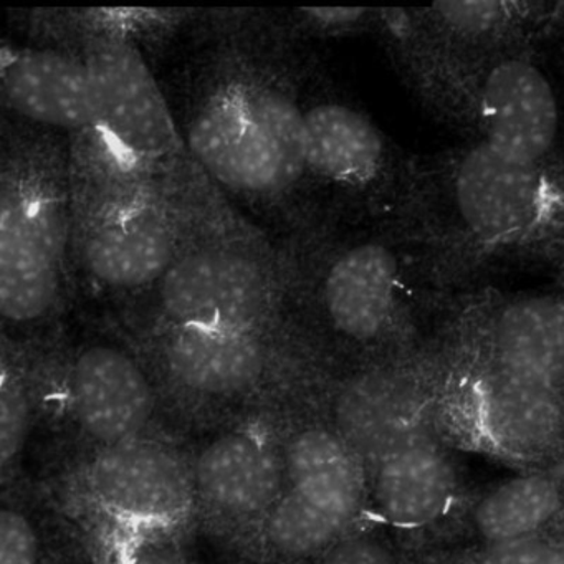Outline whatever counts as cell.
Masks as SVG:
<instances>
[{"label":"cell","mask_w":564,"mask_h":564,"mask_svg":"<svg viewBox=\"0 0 564 564\" xmlns=\"http://www.w3.org/2000/svg\"><path fill=\"white\" fill-rule=\"evenodd\" d=\"M170 104L191 160L237 207L299 239L319 229L305 173L303 41L252 9L204 15Z\"/></svg>","instance_id":"cell-1"},{"label":"cell","mask_w":564,"mask_h":564,"mask_svg":"<svg viewBox=\"0 0 564 564\" xmlns=\"http://www.w3.org/2000/svg\"><path fill=\"white\" fill-rule=\"evenodd\" d=\"M293 289L289 246L240 213L203 173L180 252L156 285L115 323L299 332Z\"/></svg>","instance_id":"cell-2"},{"label":"cell","mask_w":564,"mask_h":564,"mask_svg":"<svg viewBox=\"0 0 564 564\" xmlns=\"http://www.w3.org/2000/svg\"><path fill=\"white\" fill-rule=\"evenodd\" d=\"M75 275L120 306L143 299L166 272L189 227L203 171L120 160L95 131L70 138Z\"/></svg>","instance_id":"cell-3"},{"label":"cell","mask_w":564,"mask_h":564,"mask_svg":"<svg viewBox=\"0 0 564 564\" xmlns=\"http://www.w3.org/2000/svg\"><path fill=\"white\" fill-rule=\"evenodd\" d=\"M394 209L395 227L434 253L432 265L538 250L564 224V173L468 141L408 173Z\"/></svg>","instance_id":"cell-4"},{"label":"cell","mask_w":564,"mask_h":564,"mask_svg":"<svg viewBox=\"0 0 564 564\" xmlns=\"http://www.w3.org/2000/svg\"><path fill=\"white\" fill-rule=\"evenodd\" d=\"M74 265L70 138L12 118L0 124L2 332L61 329Z\"/></svg>","instance_id":"cell-5"},{"label":"cell","mask_w":564,"mask_h":564,"mask_svg":"<svg viewBox=\"0 0 564 564\" xmlns=\"http://www.w3.org/2000/svg\"><path fill=\"white\" fill-rule=\"evenodd\" d=\"M177 419L200 427L272 408L310 388L326 359L299 332L127 326Z\"/></svg>","instance_id":"cell-6"},{"label":"cell","mask_w":564,"mask_h":564,"mask_svg":"<svg viewBox=\"0 0 564 564\" xmlns=\"http://www.w3.org/2000/svg\"><path fill=\"white\" fill-rule=\"evenodd\" d=\"M285 243L295 267L293 322L326 361L336 351L375 355L404 336L414 242L398 227L329 226Z\"/></svg>","instance_id":"cell-7"},{"label":"cell","mask_w":564,"mask_h":564,"mask_svg":"<svg viewBox=\"0 0 564 564\" xmlns=\"http://www.w3.org/2000/svg\"><path fill=\"white\" fill-rule=\"evenodd\" d=\"M405 70L435 113L507 156L561 170V107L524 44L448 47L404 42Z\"/></svg>","instance_id":"cell-8"},{"label":"cell","mask_w":564,"mask_h":564,"mask_svg":"<svg viewBox=\"0 0 564 564\" xmlns=\"http://www.w3.org/2000/svg\"><path fill=\"white\" fill-rule=\"evenodd\" d=\"M52 44L74 48L90 75L95 133L120 160L170 171L189 160L170 98L138 47L137 14L77 11L41 14Z\"/></svg>","instance_id":"cell-9"},{"label":"cell","mask_w":564,"mask_h":564,"mask_svg":"<svg viewBox=\"0 0 564 564\" xmlns=\"http://www.w3.org/2000/svg\"><path fill=\"white\" fill-rule=\"evenodd\" d=\"M45 412H51L77 444L68 464L120 442L173 435L166 431V422L174 412L153 372L115 326L113 332L74 343L62 332Z\"/></svg>","instance_id":"cell-10"},{"label":"cell","mask_w":564,"mask_h":564,"mask_svg":"<svg viewBox=\"0 0 564 564\" xmlns=\"http://www.w3.org/2000/svg\"><path fill=\"white\" fill-rule=\"evenodd\" d=\"M48 494L65 513L123 530L187 536L196 524L189 448L151 435L65 465Z\"/></svg>","instance_id":"cell-11"},{"label":"cell","mask_w":564,"mask_h":564,"mask_svg":"<svg viewBox=\"0 0 564 564\" xmlns=\"http://www.w3.org/2000/svg\"><path fill=\"white\" fill-rule=\"evenodd\" d=\"M279 404L204 427L206 435L187 447L196 524L240 557L285 491Z\"/></svg>","instance_id":"cell-12"},{"label":"cell","mask_w":564,"mask_h":564,"mask_svg":"<svg viewBox=\"0 0 564 564\" xmlns=\"http://www.w3.org/2000/svg\"><path fill=\"white\" fill-rule=\"evenodd\" d=\"M303 147L319 229L339 226L351 213L394 207L408 173L386 134L355 105L310 87Z\"/></svg>","instance_id":"cell-13"},{"label":"cell","mask_w":564,"mask_h":564,"mask_svg":"<svg viewBox=\"0 0 564 564\" xmlns=\"http://www.w3.org/2000/svg\"><path fill=\"white\" fill-rule=\"evenodd\" d=\"M308 389L275 408L285 490L349 534L356 530L368 500V470L315 408Z\"/></svg>","instance_id":"cell-14"},{"label":"cell","mask_w":564,"mask_h":564,"mask_svg":"<svg viewBox=\"0 0 564 564\" xmlns=\"http://www.w3.org/2000/svg\"><path fill=\"white\" fill-rule=\"evenodd\" d=\"M308 395L368 471L417 432L411 375L395 361L371 358L343 376L326 362Z\"/></svg>","instance_id":"cell-15"},{"label":"cell","mask_w":564,"mask_h":564,"mask_svg":"<svg viewBox=\"0 0 564 564\" xmlns=\"http://www.w3.org/2000/svg\"><path fill=\"white\" fill-rule=\"evenodd\" d=\"M462 325L484 365L564 388L563 292L484 296L465 306Z\"/></svg>","instance_id":"cell-16"},{"label":"cell","mask_w":564,"mask_h":564,"mask_svg":"<svg viewBox=\"0 0 564 564\" xmlns=\"http://www.w3.org/2000/svg\"><path fill=\"white\" fill-rule=\"evenodd\" d=\"M0 101L4 117L68 138L97 128L90 75L74 48L2 42Z\"/></svg>","instance_id":"cell-17"},{"label":"cell","mask_w":564,"mask_h":564,"mask_svg":"<svg viewBox=\"0 0 564 564\" xmlns=\"http://www.w3.org/2000/svg\"><path fill=\"white\" fill-rule=\"evenodd\" d=\"M468 398L471 422L478 434L495 451L510 457L543 455L564 432L560 389L480 362Z\"/></svg>","instance_id":"cell-18"},{"label":"cell","mask_w":564,"mask_h":564,"mask_svg":"<svg viewBox=\"0 0 564 564\" xmlns=\"http://www.w3.org/2000/svg\"><path fill=\"white\" fill-rule=\"evenodd\" d=\"M455 477L437 445L414 432L368 471V497L392 527L415 530L435 523L451 507Z\"/></svg>","instance_id":"cell-19"},{"label":"cell","mask_w":564,"mask_h":564,"mask_svg":"<svg viewBox=\"0 0 564 564\" xmlns=\"http://www.w3.org/2000/svg\"><path fill=\"white\" fill-rule=\"evenodd\" d=\"M398 11L388 24L391 37L402 42L448 47H497L524 44L528 35L550 18L551 6L503 0L437 2L427 8Z\"/></svg>","instance_id":"cell-20"},{"label":"cell","mask_w":564,"mask_h":564,"mask_svg":"<svg viewBox=\"0 0 564 564\" xmlns=\"http://www.w3.org/2000/svg\"><path fill=\"white\" fill-rule=\"evenodd\" d=\"M62 328L37 338L0 336V474L2 488L21 481L31 434L47 409L48 379Z\"/></svg>","instance_id":"cell-21"},{"label":"cell","mask_w":564,"mask_h":564,"mask_svg":"<svg viewBox=\"0 0 564 564\" xmlns=\"http://www.w3.org/2000/svg\"><path fill=\"white\" fill-rule=\"evenodd\" d=\"M22 484L2 488L0 564H72L82 543L70 518L51 494Z\"/></svg>","instance_id":"cell-22"},{"label":"cell","mask_w":564,"mask_h":564,"mask_svg":"<svg viewBox=\"0 0 564 564\" xmlns=\"http://www.w3.org/2000/svg\"><path fill=\"white\" fill-rule=\"evenodd\" d=\"M563 510V491L546 475H523L488 491L474 510L478 533L490 544L533 538Z\"/></svg>","instance_id":"cell-23"},{"label":"cell","mask_w":564,"mask_h":564,"mask_svg":"<svg viewBox=\"0 0 564 564\" xmlns=\"http://www.w3.org/2000/svg\"><path fill=\"white\" fill-rule=\"evenodd\" d=\"M67 514L91 564H194L176 534L123 530L104 521Z\"/></svg>","instance_id":"cell-24"},{"label":"cell","mask_w":564,"mask_h":564,"mask_svg":"<svg viewBox=\"0 0 564 564\" xmlns=\"http://www.w3.org/2000/svg\"><path fill=\"white\" fill-rule=\"evenodd\" d=\"M379 11L365 8H305L295 9L286 18L300 37L305 35H339L371 28Z\"/></svg>","instance_id":"cell-25"},{"label":"cell","mask_w":564,"mask_h":564,"mask_svg":"<svg viewBox=\"0 0 564 564\" xmlns=\"http://www.w3.org/2000/svg\"><path fill=\"white\" fill-rule=\"evenodd\" d=\"M475 564H563L560 544L541 538L491 544Z\"/></svg>","instance_id":"cell-26"},{"label":"cell","mask_w":564,"mask_h":564,"mask_svg":"<svg viewBox=\"0 0 564 564\" xmlns=\"http://www.w3.org/2000/svg\"><path fill=\"white\" fill-rule=\"evenodd\" d=\"M316 564H395V561L381 541L352 530Z\"/></svg>","instance_id":"cell-27"},{"label":"cell","mask_w":564,"mask_h":564,"mask_svg":"<svg viewBox=\"0 0 564 564\" xmlns=\"http://www.w3.org/2000/svg\"><path fill=\"white\" fill-rule=\"evenodd\" d=\"M536 252L543 253V256L550 260L564 293V224L536 250Z\"/></svg>","instance_id":"cell-28"},{"label":"cell","mask_w":564,"mask_h":564,"mask_svg":"<svg viewBox=\"0 0 564 564\" xmlns=\"http://www.w3.org/2000/svg\"><path fill=\"white\" fill-rule=\"evenodd\" d=\"M560 550H561V556H563V564H564V541H563V543H560Z\"/></svg>","instance_id":"cell-29"}]
</instances>
